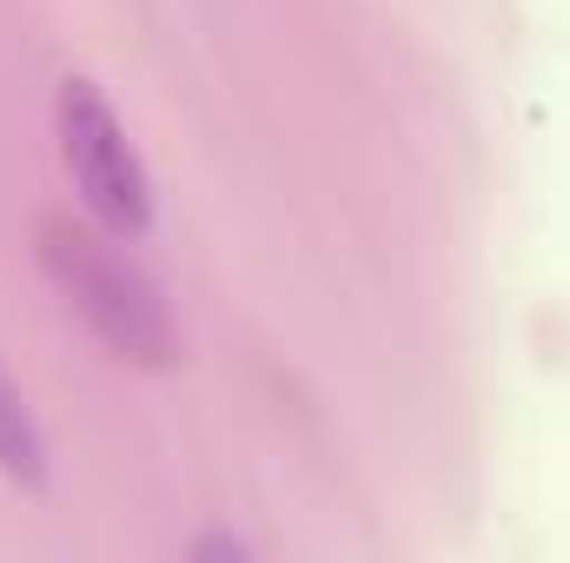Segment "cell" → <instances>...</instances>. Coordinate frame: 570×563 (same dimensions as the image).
I'll return each mask as SVG.
<instances>
[{"label": "cell", "instance_id": "1", "mask_svg": "<svg viewBox=\"0 0 570 563\" xmlns=\"http://www.w3.org/2000/svg\"><path fill=\"white\" fill-rule=\"evenodd\" d=\"M40 266H47L53 292L67 298V312L120 365H146V372L179 365V325H173L159 285L146 279L114 239H100L73 213H47L40 219Z\"/></svg>", "mask_w": 570, "mask_h": 563}, {"label": "cell", "instance_id": "3", "mask_svg": "<svg viewBox=\"0 0 570 563\" xmlns=\"http://www.w3.org/2000/svg\"><path fill=\"white\" fill-rule=\"evenodd\" d=\"M0 471H7L20 491H40V484H47V437H40L33 412H27L20 385L7 378V365H0Z\"/></svg>", "mask_w": 570, "mask_h": 563}, {"label": "cell", "instance_id": "4", "mask_svg": "<svg viewBox=\"0 0 570 563\" xmlns=\"http://www.w3.org/2000/svg\"><path fill=\"white\" fill-rule=\"evenodd\" d=\"M193 557H199V563H206V557H246V544L219 531V537H199V544H193Z\"/></svg>", "mask_w": 570, "mask_h": 563}, {"label": "cell", "instance_id": "2", "mask_svg": "<svg viewBox=\"0 0 570 563\" xmlns=\"http://www.w3.org/2000/svg\"><path fill=\"white\" fill-rule=\"evenodd\" d=\"M53 120H60V152H67V172L80 186V199L94 206V219H107L114 233L140 239L153 226V186H146V166L120 113L107 107V93L94 80H60V100H53Z\"/></svg>", "mask_w": 570, "mask_h": 563}]
</instances>
